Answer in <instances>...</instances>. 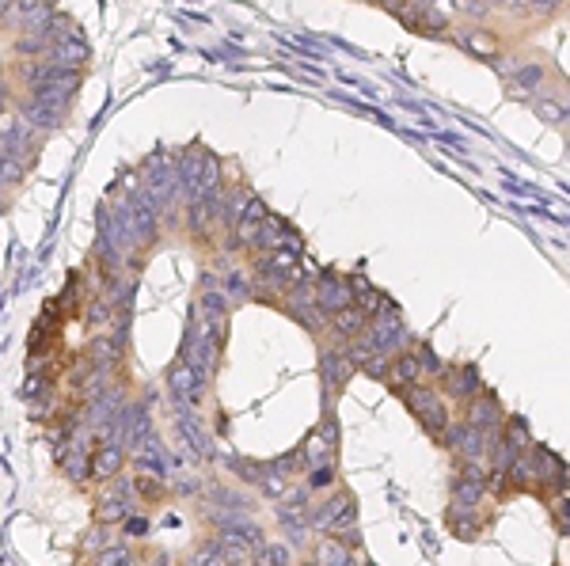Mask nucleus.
<instances>
[{
    "instance_id": "nucleus-1",
    "label": "nucleus",
    "mask_w": 570,
    "mask_h": 566,
    "mask_svg": "<svg viewBox=\"0 0 570 566\" xmlns=\"http://www.w3.org/2000/svg\"><path fill=\"white\" fill-rule=\"evenodd\" d=\"M399 396H403V403H407V411L426 426V434L441 437L445 434V426L453 422V407H449V399L441 396L437 388H430V384H403V388H396Z\"/></svg>"
},
{
    "instance_id": "nucleus-2",
    "label": "nucleus",
    "mask_w": 570,
    "mask_h": 566,
    "mask_svg": "<svg viewBox=\"0 0 570 566\" xmlns=\"http://www.w3.org/2000/svg\"><path fill=\"white\" fill-rule=\"evenodd\" d=\"M437 441H441L445 449H453L456 456H464V460H479V456L491 453V434H487V430H475L472 422H464V418H460V422L453 418Z\"/></svg>"
},
{
    "instance_id": "nucleus-3",
    "label": "nucleus",
    "mask_w": 570,
    "mask_h": 566,
    "mask_svg": "<svg viewBox=\"0 0 570 566\" xmlns=\"http://www.w3.org/2000/svg\"><path fill=\"white\" fill-rule=\"evenodd\" d=\"M361 339L369 342L373 350H392L396 354L399 346L407 342V327L399 320V312L392 304H384L377 316H369V327H365V335Z\"/></svg>"
},
{
    "instance_id": "nucleus-4",
    "label": "nucleus",
    "mask_w": 570,
    "mask_h": 566,
    "mask_svg": "<svg viewBox=\"0 0 570 566\" xmlns=\"http://www.w3.org/2000/svg\"><path fill=\"white\" fill-rule=\"evenodd\" d=\"M312 301L320 308L323 316L339 312L346 304H354V293H350V282L342 274H331V270H320V278L312 282Z\"/></svg>"
},
{
    "instance_id": "nucleus-5",
    "label": "nucleus",
    "mask_w": 570,
    "mask_h": 566,
    "mask_svg": "<svg viewBox=\"0 0 570 566\" xmlns=\"http://www.w3.org/2000/svg\"><path fill=\"white\" fill-rule=\"evenodd\" d=\"M487 468H479V460H464V468L453 479V502L456 506H483L487 498Z\"/></svg>"
},
{
    "instance_id": "nucleus-6",
    "label": "nucleus",
    "mask_w": 570,
    "mask_h": 566,
    "mask_svg": "<svg viewBox=\"0 0 570 566\" xmlns=\"http://www.w3.org/2000/svg\"><path fill=\"white\" fill-rule=\"evenodd\" d=\"M464 422H472L475 430H487V434L494 437L502 430V422H506V411H502L498 396H491V392L483 388L479 396L464 399Z\"/></svg>"
},
{
    "instance_id": "nucleus-7",
    "label": "nucleus",
    "mask_w": 570,
    "mask_h": 566,
    "mask_svg": "<svg viewBox=\"0 0 570 566\" xmlns=\"http://www.w3.org/2000/svg\"><path fill=\"white\" fill-rule=\"evenodd\" d=\"M544 84H548V69L544 65H536V61L517 65L510 73V99H532Z\"/></svg>"
},
{
    "instance_id": "nucleus-8",
    "label": "nucleus",
    "mask_w": 570,
    "mask_h": 566,
    "mask_svg": "<svg viewBox=\"0 0 570 566\" xmlns=\"http://www.w3.org/2000/svg\"><path fill=\"white\" fill-rule=\"evenodd\" d=\"M441 380L449 384V399H472L483 392V380L475 373V365H460V369L445 365V369H441Z\"/></svg>"
},
{
    "instance_id": "nucleus-9",
    "label": "nucleus",
    "mask_w": 570,
    "mask_h": 566,
    "mask_svg": "<svg viewBox=\"0 0 570 566\" xmlns=\"http://www.w3.org/2000/svg\"><path fill=\"white\" fill-rule=\"evenodd\" d=\"M456 42L472 57H483V61H494V57L502 54V42H498V35L487 31V27H468V31L456 35Z\"/></svg>"
},
{
    "instance_id": "nucleus-10",
    "label": "nucleus",
    "mask_w": 570,
    "mask_h": 566,
    "mask_svg": "<svg viewBox=\"0 0 570 566\" xmlns=\"http://www.w3.org/2000/svg\"><path fill=\"white\" fill-rule=\"evenodd\" d=\"M327 327L339 335V339H358V335H365V327H369V316L361 312L358 304H346V308H339V312H331L327 316Z\"/></svg>"
},
{
    "instance_id": "nucleus-11",
    "label": "nucleus",
    "mask_w": 570,
    "mask_h": 566,
    "mask_svg": "<svg viewBox=\"0 0 570 566\" xmlns=\"http://www.w3.org/2000/svg\"><path fill=\"white\" fill-rule=\"evenodd\" d=\"M415 380H422V361H418V350L415 346H411V350H403V346H399L396 354H392L388 384H392V388H403V384H415Z\"/></svg>"
},
{
    "instance_id": "nucleus-12",
    "label": "nucleus",
    "mask_w": 570,
    "mask_h": 566,
    "mask_svg": "<svg viewBox=\"0 0 570 566\" xmlns=\"http://www.w3.org/2000/svg\"><path fill=\"white\" fill-rule=\"evenodd\" d=\"M27 126H38V130H54L65 122V103H42V99H31L23 103V114H19Z\"/></svg>"
},
{
    "instance_id": "nucleus-13",
    "label": "nucleus",
    "mask_w": 570,
    "mask_h": 566,
    "mask_svg": "<svg viewBox=\"0 0 570 566\" xmlns=\"http://www.w3.org/2000/svg\"><path fill=\"white\" fill-rule=\"evenodd\" d=\"M266 217H270V213H266L263 202H259V198H247L244 213L236 217V240H240V244H255V236H259Z\"/></svg>"
},
{
    "instance_id": "nucleus-14",
    "label": "nucleus",
    "mask_w": 570,
    "mask_h": 566,
    "mask_svg": "<svg viewBox=\"0 0 570 566\" xmlns=\"http://www.w3.org/2000/svg\"><path fill=\"white\" fill-rule=\"evenodd\" d=\"M122 460H126V453H122V449H114V445H103V449H95L92 464H88V475H92V483L114 479V475L122 472Z\"/></svg>"
},
{
    "instance_id": "nucleus-15",
    "label": "nucleus",
    "mask_w": 570,
    "mask_h": 566,
    "mask_svg": "<svg viewBox=\"0 0 570 566\" xmlns=\"http://www.w3.org/2000/svg\"><path fill=\"white\" fill-rule=\"evenodd\" d=\"M449 529H453L460 540H475V536H479V529H483L479 506H456V502H453V513H449Z\"/></svg>"
},
{
    "instance_id": "nucleus-16",
    "label": "nucleus",
    "mask_w": 570,
    "mask_h": 566,
    "mask_svg": "<svg viewBox=\"0 0 570 566\" xmlns=\"http://www.w3.org/2000/svg\"><path fill=\"white\" fill-rule=\"evenodd\" d=\"M255 244L263 247V251H270V247H282V244H297L293 240V232L285 228L282 217H266L263 228H259V236H255Z\"/></svg>"
},
{
    "instance_id": "nucleus-17",
    "label": "nucleus",
    "mask_w": 570,
    "mask_h": 566,
    "mask_svg": "<svg viewBox=\"0 0 570 566\" xmlns=\"http://www.w3.org/2000/svg\"><path fill=\"white\" fill-rule=\"evenodd\" d=\"M354 373H358V365L346 358V354H327V358H323V377H327V388H342Z\"/></svg>"
},
{
    "instance_id": "nucleus-18",
    "label": "nucleus",
    "mask_w": 570,
    "mask_h": 566,
    "mask_svg": "<svg viewBox=\"0 0 570 566\" xmlns=\"http://www.w3.org/2000/svg\"><path fill=\"white\" fill-rule=\"evenodd\" d=\"M536 114H540L544 122H551V126H570V103L555 99V95L540 99V103H536Z\"/></svg>"
},
{
    "instance_id": "nucleus-19",
    "label": "nucleus",
    "mask_w": 570,
    "mask_h": 566,
    "mask_svg": "<svg viewBox=\"0 0 570 566\" xmlns=\"http://www.w3.org/2000/svg\"><path fill=\"white\" fill-rule=\"evenodd\" d=\"M498 434L506 437L513 449H529L532 445L529 426H525V418H517V415H506V422H502V430H498Z\"/></svg>"
},
{
    "instance_id": "nucleus-20",
    "label": "nucleus",
    "mask_w": 570,
    "mask_h": 566,
    "mask_svg": "<svg viewBox=\"0 0 570 566\" xmlns=\"http://www.w3.org/2000/svg\"><path fill=\"white\" fill-rule=\"evenodd\" d=\"M354 304H358L365 316H377L388 301H384V293H380V289H365V293H358V297H354Z\"/></svg>"
},
{
    "instance_id": "nucleus-21",
    "label": "nucleus",
    "mask_w": 570,
    "mask_h": 566,
    "mask_svg": "<svg viewBox=\"0 0 570 566\" xmlns=\"http://www.w3.org/2000/svg\"><path fill=\"white\" fill-rule=\"evenodd\" d=\"M316 559H320V563H346L350 555L342 551L339 540H320V548H316Z\"/></svg>"
},
{
    "instance_id": "nucleus-22",
    "label": "nucleus",
    "mask_w": 570,
    "mask_h": 566,
    "mask_svg": "<svg viewBox=\"0 0 570 566\" xmlns=\"http://www.w3.org/2000/svg\"><path fill=\"white\" fill-rule=\"evenodd\" d=\"M418 350V361H422V377H441V361H437V354L430 350V346H415Z\"/></svg>"
},
{
    "instance_id": "nucleus-23",
    "label": "nucleus",
    "mask_w": 570,
    "mask_h": 566,
    "mask_svg": "<svg viewBox=\"0 0 570 566\" xmlns=\"http://www.w3.org/2000/svg\"><path fill=\"white\" fill-rule=\"evenodd\" d=\"M335 483V468H331V460H323V464H316V472H312V479H308V487H331Z\"/></svg>"
},
{
    "instance_id": "nucleus-24",
    "label": "nucleus",
    "mask_w": 570,
    "mask_h": 566,
    "mask_svg": "<svg viewBox=\"0 0 570 566\" xmlns=\"http://www.w3.org/2000/svg\"><path fill=\"white\" fill-rule=\"evenodd\" d=\"M171 380H175V388H179V392H194V373H190L187 365H175V373H171Z\"/></svg>"
},
{
    "instance_id": "nucleus-25",
    "label": "nucleus",
    "mask_w": 570,
    "mask_h": 566,
    "mask_svg": "<svg viewBox=\"0 0 570 566\" xmlns=\"http://www.w3.org/2000/svg\"><path fill=\"white\" fill-rule=\"evenodd\" d=\"M99 521H103V525L126 521V506H118V502H107V506H99Z\"/></svg>"
},
{
    "instance_id": "nucleus-26",
    "label": "nucleus",
    "mask_w": 570,
    "mask_h": 566,
    "mask_svg": "<svg viewBox=\"0 0 570 566\" xmlns=\"http://www.w3.org/2000/svg\"><path fill=\"white\" fill-rule=\"evenodd\" d=\"M525 8L540 12V16H551V12H559V8H563V0H525Z\"/></svg>"
},
{
    "instance_id": "nucleus-27",
    "label": "nucleus",
    "mask_w": 570,
    "mask_h": 566,
    "mask_svg": "<svg viewBox=\"0 0 570 566\" xmlns=\"http://www.w3.org/2000/svg\"><path fill=\"white\" fill-rule=\"evenodd\" d=\"M137 491H141V498H160V494H164V487H160V483H149V479H145V475H141V479H137Z\"/></svg>"
},
{
    "instance_id": "nucleus-28",
    "label": "nucleus",
    "mask_w": 570,
    "mask_h": 566,
    "mask_svg": "<svg viewBox=\"0 0 570 566\" xmlns=\"http://www.w3.org/2000/svg\"><path fill=\"white\" fill-rule=\"evenodd\" d=\"M559 513H563V517H567V521H570V498H567V502H563V510H559Z\"/></svg>"
},
{
    "instance_id": "nucleus-29",
    "label": "nucleus",
    "mask_w": 570,
    "mask_h": 566,
    "mask_svg": "<svg viewBox=\"0 0 570 566\" xmlns=\"http://www.w3.org/2000/svg\"><path fill=\"white\" fill-rule=\"evenodd\" d=\"M8 4H12V0H0V19H4V12H8Z\"/></svg>"
}]
</instances>
